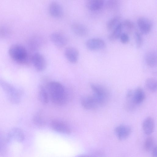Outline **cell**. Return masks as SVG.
Returning <instances> with one entry per match:
<instances>
[{"mask_svg":"<svg viewBox=\"0 0 157 157\" xmlns=\"http://www.w3.org/2000/svg\"><path fill=\"white\" fill-rule=\"evenodd\" d=\"M49 99L54 104L61 106L67 100V92L64 86L60 83L55 81L48 82L46 87Z\"/></svg>","mask_w":157,"mask_h":157,"instance_id":"6da1fadb","label":"cell"},{"mask_svg":"<svg viewBox=\"0 0 157 157\" xmlns=\"http://www.w3.org/2000/svg\"><path fill=\"white\" fill-rule=\"evenodd\" d=\"M0 86L10 102L13 104H17L20 102L22 94L21 90L2 78H0Z\"/></svg>","mask_w":157,"mask_h":157,"instance_id":"7a4b0ae2","label":"cell"},{"mask_svg":"<svg viewBox=\"0 0 157 157\" xmlns=\"http://www.w3.org/2000/svg\"><path fill=\"white\" fill-rule=\"evenodd\" d=\"M9 54L13 60L19 63L24 64L28 62L27 51L25 47L21 45H12L9 49Z\"/></svg>","mask_w":157,"mask_h":157,"instance_id":"3957f363","label":"cell"},{"mask_svg":"<svg viewBox=\"0 0 157 157\" xmlns=\"http://www.w3.org/2000/svg\"><path fill=\"white\" fill-rule=\"evenodd\" d=\"M90 88L95 95L103 105L107 101L109 96L108 90L102 85L98 84L92 83Z\"/></svg>","mask_w":157,"mask_h":157,"instance_id":"277c9868","label":"cell"},{"mask_svg":"<svg viewBox=\"0 0 157 157\" xmlns=\"http://www.w3.org/2000/svg\"><path fill=\"white\" fill-rule=\"evenodd\" d=\"M82 106L87 110L94 109L102 106L98 99L93 94L83 97L81 101Z\"/></svg>","mask_w":157,"mask_h":157,"instance_id":"5b68a950","label":"cell"},{"mask_svg":"<svg viewBox=\"0 0 157 157\" xmlns=\"http://www.w3.org/2000/svg\"><path fill=\"white\" fill-rule=\"evenodd\" d=\"M50 126L53 130L59 133L69 134L71 132V129L69 126L61 120H52L50 123Z\"/></svg>","mask_w":157,"mask_h":157,"instance_id":"8992f818","label":"cell"},{"mask_svg":"<svg viewBox=\"0 0 157 157\" xmlns=\"http://www.w3.org/2000/svg\"><path fill=\"white\" fill-rule=\"evenodd\" d=\"M6 139L7 143L13 141L21 143L25 139V135L21 129L18 128H14L9 131Z\"/></svg>","mask_w":157,"mask_h":157,"instance_id":"52a82bcc","label":"cell"},{"mask_svg":"<svg viewBox=\"0 0 157 157\" xmlns=\"http://www.w3.org/2000/svg\"><path fill=\"white\" fill-rule=\"evenodd\" d=\"M31 61L35 68L38 71H43L46 67V60L44 57L40 53L33 54L31 57Z\"/></svg>","mask_w":157,"mask_h":157,"instance_id":"ba28073f","label":"cell"},{"mask_svg":"<svg viewBox=\"0 0 157 157\" xmlns=\"http://www.w3.org/2000/svg\"><path fill=\"white\" fill-rule=\"evenodd\" d=\"M50 37L52 43L56 46L59 48L64 47L67 42V37L59 32H55L52 33Z\"/></svg>","mask_w":157,"mask_h":157,"instance_id":"9c48e42d","label":"cell"},{"mask_svg":"<svg viewBox=\"0 0 157 157\" xmlns=\"http://www.w3.org/2000/svg\"><path fill=\"white\" fill-rule=\"evenodd\" d=\"M86 45L89 50H98L104 48L105 46V43L101 39L94 38L88 40L86 42Z\"/></svg>","mask_w":157,"mask_h":157,"instance_id":"30bf717a","label":"cell"},{"mask_svg":"<svg viewBox=\"0 0 157 157\" xmlns=\"http://www.w3.org/2000/svg\"><path fill=\"white\" fill-rule=\"evenodd\" d=\"M48 11L49 14L55 18H59L63 15V11L61 5L56 1H53L49 4Z\"/></svg>","mask_w":157,"mask_h":157,"instance_id":"8fae6325","label":"cell"},{"mask_svg":"<svg viewBox=\"0 0 157 157\" xmlns=\"http://www.w3.org/2000/svg\"><path fill=\"white\" fill-rule=\"evenodd\" d=\"M114 131L118 139L123 140L129 136L131 133L132 129L129 126L122 124L116 127Z\"/></svg>","mask_w":157,"mask_h":157,"instance_id":"7c38bea8","label":"cell"},{"mask_svg":"<svg viewBox=\"0 0 157 157\" xmlns=\"http://www.w3.org/2000/svg\"><path fill=\"white\" fill-rule=\"evenodd\" d=\"M137 24L140 32L143 34H147L151 30L152 27L151 21L145 17L139 18L137 20Z\"/></svg>","mask_w":157,"mask_h":157,"instance_id":"4fadbf2b","label":"cell"},{"mask_svg":"<svg viewBox=\"0 0 157 157\" xmlns=\"http://www.w3.org/2000/svg\"><path fill=\"white\" fill-rule=\"evenodd\" d=\"M64 55L67 59L71 63H76L78 60L79 52L75 48L70 47L66 48L64 51Z\"/></svg>","mask_w":157,"mask_h":157,"instance_id":"5bb4252c","label":"cell"},{"mask_svg":"<svg viewBox=\"0 0 157 157\" xmlns=\"http://www.w3.org/2000/svg\"><path fill=\"white\" fill-rule=\"evenodd\" d=\"M71 29L75 34L80 36H85L88 33V30L86 26L79 22L73 23L71 25Z\"/></svg>","mask_w":157,"mask_h":157,"instance_id":"9a60e30c","label":"cell"},{"mask_svg":"<svg viewBox=\"0 0 157 157\" xmlns=\"http://www.w3.org/2000/svg\"><path fill=\"white\" fill-rule=\"evenodd\" d=\"M142 128L146 135H149L151 134L155 128V123L153 119L150 117L146 118L143 122Z\"/></svg>","mask_w":157,"mask_h":157,"instance_id":"2e32d148","label":"cell"},{"mask_svg":"<svg viewBox=\"0 0 157 157\" xmlns=\"http://www.w3.org/2000/svg\"><path fill=\"white\" fill-rule=\"evenodd\" d=\"M132 97L133 103L136 105L144 101L145 98V94L142 88L138 87L132 91Z\"/></svg>","mask_w":157,"mask_h":157,"instance_id":"e0dca14e","label":"cell"},{"mask_svg":"<svg viewBox=\"0 0 157 157\" xmlns=\"http://www.w3.org/2000/svg\"><path fill=\"white\" fill-rule=\"evenodd\" d=\"M102 0H89L86 2L87 9L91 11H96L101 9L104 5Z\"/></svg>","mask_w":157,"mask_h":157,"instance_id":"ac0fdd59","label":"cell"},{"mask_svg":"<svg viewBox=\"0 0 157 157\" xmlns=\"http://www.w3.org/2000/svg\"><path fill=\"white\" fill-rule=\"evenodd\" d=\"M145 60L147 65L151 67L155 66L157 64V54L154 50L147 52L145 55Z\"/></svg>","mask_w":157,"mask_h":157,"instance_id":"d6986e66","label":"cell"},{"mask_svg":"<svg viewBox=\"0 0 157 157\" xmlns=\"http://www.w3.org/2000/svg\"><path fill=\"white\" fill-rule=\"evenodd\" d=\"M38 98L43 104H46L48 102L49 98L46 88L42 85H40L38 88Z\"/></svg>","mask_w":157,"mask_h":157,"instance_id":"ffe728a7","label":"cell"},{"mask_svg":"<svg viewBox=\"0 0 157 157\" xmlns=\"http://www.w3.org/2000/svg\"><path fill=\"white\" fill-rule=\"evenodd\" d=\"M133 90H129L127 93L126 97V101L124 104V107L127 111H132L134 110L136 106L133 103L132 99V95Z\"/></svg>","mask_w":157,"mask_h":157,"instance_id":"44dd1931","label":"cell"},{"mask_svg":"<svg viewBox=\"0 0 157 157\" xmlns=\"http://www.w3.org/2000/svg\"><path fill=\"white\" fill-rule=\"evenodd\" d=\"M123 26L122 23L119 22L113 29L112 33L109 36L108 38L111 41H114L119 37L122 33Z\"/></svg>","mask_w":157,"mask_h":157,"instance_id":"7402d4cb","label":"cell"},{"mask_svg":"<svg viewBox=\"0 0 157 157\" xmlns=\"http://www.w3.org/2000/svg\"><path fill=\"white\" fill-rule=\"evenodd\" d=\"M33 121L36 126L42 127L46 124L45 120L41 113L39 112L36 113L33 116Z\"/></svg>","mask_w":157,"mask_h":157,"instance_id":"603a6c76","label":"cell"},{"mask_svg":"<svg viewBox=\"0 0 157 157\" xmlns=\"http://www.w3.org/2000/svg\"><path fill=\"white\" fill-rule=\"evenodd\" d=\"M145 84L147 88L152 92H155L157 89V82L156 79L148 78L145 80Z\"/></svg>","mask_w":157,"mask_h":157,"instance_id":"cb8c5ba5","label":"cell"},{"mask_svg":"<svg viewBox=\"0 0 157 157\" xmlns=\"http://www.w3.org/2000/svg\"><path fill=\"white\" fill-rule=\"evenodd\" d=\"M121 19L120 15H116L113 17L109 20L106 23V28L109 30L113 29L119 23Z\"/></svg>","mask_w":157,"mask_h":157,"instance_id":"d4e9b609","label":"cell"},{"mask_svg":"<svg viewBox=\"0 0 157 157\" xmlns=\"http://www.w3.org/2000/svg\"><path fill=\"white\" fill-rule=\"evenodd\" d=\"M7 144L6 137H4L0 133V155L4 156L6 154L7 151Z\"/></svg>","mask_w":157,"mask_h":157,"instance_id":"484cf974","label":"cell"},{"mask_svg":"<svg viewBox=\"0 0 157 157\" xmlns=\"http://www.w3.org/2000/svg\"><path fill=\"white\" fill-rule=\"evenodd\" d=\"M154 138L151 136H148L146 139L144 144V149L147 151H151L155 147Z\"/></svg>","mask_w":157,"mask_h":157,"instance_id":"4316f807","label":"cell"},{"mask_svg":"<svg viewBox=\"0 0 157 157\" xmlns=\"http://www.w3.org/2000/svg\"><path fill=\"white\" fill-rule=\"evenodd\" d=\"M106 8L109 10H114L116 9L118 7L119 2L116 0H108L105 3Z\"/></svg>","mask_w":157,"mask_h":157,"instance_id":"83f0119b","label":"cell"},{"mask_svg":"<svg viewBox=\"0 0 157 157\" xmlns=\"http://www.w3.org/2000/svg\"><path fill=\"white\" fill-rule=\"evenodd\" d=\"M136 46L138 48L141 46L143 44V38L140 33L136 31L135 33Z\"/></svg>","mask_w":157,"mask_h":157,"instance_id":"f1b7e54d","label":"cell"},{"mask_svg":"<svg viewBox=\"0 0 157 157\" xmlns=\"http://www.w3.org/2000/svg\"><path fill=\"white\" fill-rule=\"evenodd\" d=\"M122 24L123 27H124L126 29L129 30L133 29L134 28V23L129 19L124 20Z\"/></svg>","mask_w":157,"mask_h":157,"instance_id":"f546056e","label":"cell"},{"mask_svg":"<svg viewBox=\"0 0 157 157\" xmlns=\"http://www.w3.org/2000/svg\"><path fill=\"white\" fill-rule=\"evenodd\" d=\"M120 37L121 42L123 44H126L129 41V36L128 35L125 33H122Z\"/></svg>","mask_w":157,"mask_h":157,"instance_id":"4dcf8cb0","label":"cell"},{"mask_svg":"<svg viewBox=\"0 0 157 157\" xmlns=\"http://www.w3.org/2000/svg\"><path fill=\"white\" fill-rule=\"evenodd\" d=\"M151 155L152 157H157V147L155 146L151 150Z\"/></svg>","mask_w":157,"mask_h":157,"instance_id":"1f68e13d","label":"cell"},{"mask_svg":"<svg viewBox=\"0 0 157 157\" xmlns=\"http://www.w3.org/2000/svg\"><path fill=\"white\" fill-rule=\"evenodd\" d=\"M3 28H0V36H3L6 33V31Z\"/></svg>","mask_w":157,"mask_h":157,"instance_id":"d6a6232c","label":"cell"},{"mask_svg":"<svg viewBox=\"0 0 157 157\" xmlns=\"http://www.w3.org/2000/svg\"><path fill=\"white\" fill-rule=\"evenodd\" d=\"M75 157H89V156L84 155H80L77 156Z\"/></svg>","mask_w":157,"mask_h":157,"instance_id":"836d02e7","label":"cell"}]
</instances>
